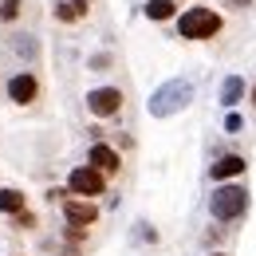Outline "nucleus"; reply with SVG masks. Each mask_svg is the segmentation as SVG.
I'll use <instances>...</instances> for the list:
<instances>
[{"label": "nucleus", "mask_w": 256, "mask_h": 256, "mask_svg": "<svg viewBox=\"0 0 256 256\" xmlns=\"http://www.w3.org/2000/svg\"><path fill=\"white\" fill-rule=\"evenodd\" d=\"M244 213H248V190L240 182H221L213 190V197H209V217L221 224H232V221H240Z\"/></svg>", "instance_id": "f257e3e1"}, {"label": "nucleus", "mask_w": 256, "mask_h": 256, "mask_svg": "<svg viewBox=\"0 0 256 256\" xmlns=\"http://www.w3.org/2000/svg\"><path fill=\"white\" fill-rule=\"evenodd\" d=\"M190 102H193V83L190 79H170V83H162L150 95V114L154 118H170V114L186 110Z\"/></svg>", "instance_id": "f03ea898"}, {"label": "nucleus", "mask_w": 256, "mask_h": 256, "mask_svg": "<svg viewBox=\"0 0 256 256\" xmlns=\"http://www.w3.org/2000/svg\"><path fill=\"white\" fill-rule=\"evenodd\" d=\"M224 20L217 8H186L182 16H178V36L182 40H213V36H221Z\"/></svg>", "instance_id": "7ed1b4c3"}, {"label": "nucleus", "mask_w": 256, "mask_h": 256, "mask_svg": "<svg viewBox=\"0 0 256 256\" xmlns=\"http://www.w3.org/2000/svg\"><path fill=\"white\" fill-rule=\"evenodd\" d=\"M67 193L71 197H83V201H91V197H102L106 193V178L91 170V166H75L71 174H67Z\"/></svg>", "instance_id": "20e7f679"}, {"label": "nucleus", "mask_w": 256, "mask_h": 256, "mask_svg": "<svg viewBox=\"0 0 256 256\" xmlns=\"http://www.w3.org/2000/svg\"><path fill=\"white\" fill-rule=\"evenodd\" d=\"M122 102H126V95L118 87H95V91H87V110L95 118H118Z\"/></svg>", "instance_id": "39448f33"}, {"label": "nucleus", "mask_w": 256, "mask_h": 256, "mask_svg": "<svg viewBox=\"0 0 256 256\" xmlns=\"http://www.w3.org/2000/svg\"><path fill=\"white\" fill-rule=\"evenodd\" d=\"M60 205H64V221L71 224V228H91V224L98 221V205H95V201H83V197H64Z\"/></svg>", "instance_id": "423d86ee"}, {"label": "nucleus", "mask_w": 256, "mask_h": 256, "mask_svg": "<svg viewBox=\"0 0 256 256\" xmlns=\"http://www.w3.org/2000/svg\"><path fill=\"white\" fill-rule=\"evenodd\" d=\"M8 98H12L16 106H32L36 98H40V79H36V71H16V75L8 79Z\"/></svg>", "instance_id": "0eeeda50"}, {"label": "nucleus", "mask_w": 256, "mask_h": 256, "mask_svg": "<svg viewBox=\"0 0 256 256\" xmlns=\"http://www.w3.org/2000/svg\"><path fill=\"white\" fill-rule=\"evenodd\" d=\"M87 166L98 170L102 178H118V174H122V154H118L114 146H106V142H95L91 154H87Z\"/></svg>", "instance_id": "6e6552de"}, {"label": "nucleus", "mask_w": 256, "mask_h": 256, "mask_svg": "<svg viewBox=\"0 0 256 256\" xmlns=\"http://www.w3.org/2000/svg\"><path fill=\"white\" fill-rule=\"evenodd\" d=\"M244 170H248L244 154H224V158H217L209 166V178H213V182H232V178H240Z\"/></svg>", "instance_id": "1a4fd4ad"}, {"label": "nucleus", "mask_w": 256, "mask_h": 256, "mask_svg": "<svg viewBox=\"0 0 256 256\" xmlns=\"http://www.w3.org/2000/svg\"><path fill=\"white\" fill-rule=\"evenodd\" d=\"M28 209V197H24V190H0V213H8V217H16V213H24Z\"/></svg>", "instance_id": "9d476101"}, {"label": "nucleus", "mask_w": 256, "mask_h": 256, "mask_svg": "<svg viewBox=\"0 0 256 256\" xmlns=\"http://www.w3.org/2000/svg\"><path fill=\"white\" fill-rule=\"evenodd\" d=\"M150 20H158V24H166V20H178V4L174 0H146V8H142Z\"/></svg>", "instance_id": "9b49d317"}, {"label": "nucleus", "mask_w": 256, "mask_h": 256, "mask_svg": "<svg viewBox=\"0 0 256 256\" xmlns=\"http://www.w3.org/2000/svg\"><path fill=\"white\" fill-rule=\"evenodd\" d=\"M240 98H244V79H240V75H228L224 87H221V102L224 106H236Z\"/></svg>", "instance_id": "f8f14e48"}, {"label": "nucleus", "mask_w": 256, "mask_h": 256, "mask_svg": "<svg viewBox=\"0 0 256 256\" xmlns=\"http://www.w3.org/2000/svg\"><path fill=\"white\" fill-rule=\"evenodd\" d=\"M52 12H56V20H60V24H79V20L87 16V8H79V4H71V0H60Z\"/></svg>", "instance_id": "ddd939ff"}, {"label": "nucleus", "mask_w": 256, "mask_h": 256, "mask_svg": "<svg viewBox=\"0 0 256 256\" xmlns=\"http://www.w3.org/2000/svg\"><path fill=\"white\" fill-rule=\"evenodd\" d=\"M20 8H24L20 0H0V20H4V24H12V20H20Z\"/></svg>", "instance_id": "4468645a"}, {"label": "nucleus", "mask_w": 256, "mask_h": 256, "mask_svg": "<svg viewBox=\"0 0 256 256\" xmlns=\"http://www.w3.org/2000/svg\"><path fill=\"white\" fill-rule=\"evenodd\" d=\"M12 48H16V56H24V60H32V56H36V40H32V36H16Z\"/></svg>", "instance_id": "2eb2a0df"}, {"label": "nucleus", "mask_w": 256, "mask_h": 256, "mask_svg": "<svg viewBox=\"0 0 256 256\" xmlns=\"http://www.w3.org/2000/svg\"><path fill=\"white\" fill-rule=\"evenodd\" d=\"M12 228H20V232L36 228V213H28V209H24V213H16V217H12Z\"/></svg>", "instance_id": "dca6fc26"}, {"label": "nucleus", "mask_w": 256, "mask_h": 256, "mask_svg": "<svg viewBox=\"0 0 256 256\" xmlns=\"http://www.w3.org/2000/svg\"><path fill=\"white\" fill-rule=\"evenodd\" d=\"M240 126H244V118H240V114L232 110V114L224 118V130H228V134H236V130H240Z\"/></svg>", "instance_id": "f3484780"}, {"label": "nucleus", "mask_w": 256, "mask_h": 256, "mask_svg": "<svg viewBox=\"0 0 256 256\" xmlns=\"http://www.w3.org/2000/svg\"><path fill=\"white\" fill-rule=\"evenodd\" d=\"M64 197H71L67 190H48V201H64Z\"/></svg>", "instance_id": "a211bd4d"}, {"label": "nucleus", "mask_w": 256, "mask_h": 256, "mask_svg": "<svg viewBox=\"0 0 256 256\" xmlns=\"http://www.w3.org/2000/svg\"><path fill=\"white\" fill-rule=\"evenodd\" d=\"M228 8H252V0H224Z\"/></svg>", "instance_id": "6ab92c4d"}, {"label": "nucleus", "mask_w": 256, "mask_h": 256, "mask_svg": "<svg viewBox=\"0 0 256 256\" xmlns=\"http://www.w3.org/2000/svg\"><path fill=\"white\" fill-rule=\"evenodd\" d=\"M71 4H79V8H91V4H95V0H71Z\"/></svg>", "instance_id": "aec40b11"}, {"label": "nucleus", "mask_w": 256, "mask_h": 256, "mask_svg": "<svg viewBox=\"0 0 256 256\" xmlns=\"http://www.w3.org/2000/svg\"><path fill=\"white\" fill-rule=\"evenodd\" d=\"M252 106H256V87H252Z\"/></svg>", "instance_id": "412c9836"}, {"label": "nucleus", "mask_w": 256, "mask_h": 256, "mask_svg": "<svg viewBox=\"0 0 256 256\" xmlns=\"http://www.w3.org/2000/svg\"><path fill=\"white\" fill-rule=\"evenodd\" d=\"M209 256H228V252H209Z\"/></svg>", "instance_id": "4be33fe9"}]
</instances>
